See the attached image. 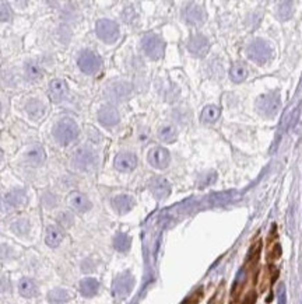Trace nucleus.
<instances>
[{
  "label": "nucleus",
  "instance_id": "1",
  "mask_svg": "<svg viewBox=\"0 0 302 304\" xmlns=\"http://www.w3.org/2000/svg\"><path fill=\"white\" fill-rule=\"evenodd\" d=\"M78 134H80L78 125L70 118L60 120L53 128V136H55L57 143L62 146H66L73 140H76Z\"/></svg>",
  "mask_w": 302,
  "mask_h": 304
},
{
  "label": "nucleus",
  "instance_id": "2",
  "mask_svg": "<svg viewBox=\"0 0 302 304\" xmlns=\"http://www.w3.org/2000/svg\"><path fill=\"white\" fill-rule=\"evenodd\" d=\"M272 54H273L272 46L266 41H262V40L252 41V42L248 45V48H246L248 58L259 64H267L272 59Z\"/></svg>",
  "mask_w": 302,
  "mask_h": 304
},
{
  "label": "nucleus",
  "instance_id": "3",
  "mask_svg": "<svg viewBox=\"0 0 302 304\" xmlns=\"http://www.w3.org/2000/svg\"><path fill=\"white\" fill-rule=\"evenodd\" d=\"M95 32L101 41L106 44H113L119 38V27L112 20L102 18L95 24Z\"/></svg>",
  "mask_w": 302,
  "mask_h": 304
},
{
  "label": "nucleus",
  "instance_id": "4",
  "mask_svg": "<svg viewBox=\"0 0 302 304\" xmlns=\"http://www.w3.org/2000/svg\"><path fill=\"white\" fill-rule=\"evenodd\" d=\"M141 46L143 50L146 52V55L151 59H161L164 52H165V44L161 38L155 34H148L143 40H141Z\"/></svg>",
  "mask_w": 302,
  "mask_h": 304
},
{
  "label": "nucleus",
  "instance_id": "5",
  "mask_svg": "<svg viewBox=\"0 0 302 304\" xmlns=\"http://www.w3.org/2000/svg\"><path fill=\"white\" fill-rule=\"evenodd\" d=\"M281 108V100L277 94H266V96H262L258 100V110L259 112L266 116V118H273L276 116Z\"/></svg>",
  "mask_w": 302,
  "mask_h": 304
},
{
  "label": "nucleus",
  "instance_id": "6",
  "mask_svg": "<svg viewBox=\"0 0 302 304\" xmlns=\"http://www.w3.org/2000/svg\"><path fill=\"white\" fill-rule=\"evenodd\" d=\"M71 164L77 170H91L92 167L95 166V153L88 148H77L74 152L73 157H71Z\"/></svg>",
  "mask_w": 302,
  "mask_h": 304
},
{
  "label": "nucleus",
  "instance_id": "7",
  "mask_svg": "<svg viewBox=\"0 0 302 304\" xmlns=\"http://www.w3.org/2000/svg\"><path fill=\"white\" fill-rule=\"evenodd\" d=\"M77 64L80 70L83 73H85V74H95L101 68V58L92 50H84L78 56Z\"/></svg>",
  "mask_w": 302,
  "mask_h": 304
},
{
  "label": "nucleus",
  "instance_id": "8",
  "mask_svg": "<svg viewBox=\"0 0 302 304\" xmlns=\"http://www.w3.org/2000/svg\"><path fill=\"white\" fill-rule=\"evenodd\" d=\"M134 284V279L130 272H123L120 274L112 284V293L116 298H125V297L132 292Z\"/></svg>",
  "mask_w": 302,
  "mask_h": 304
},
{
  "label": "nucleus",
  "instance_id": "9",
  "mask_svg": "<svg viewBox=\"0 0 302 304\" xmlns=\"http://www.w3.org/2000/svg\"><path fill=\"white\" fill-rule=\"evenodd\" d=\"M147 160L148 163L151 164V167H154L157 170H165L169 166L171 156H169V152L167 148H154L148 152Z\"/></svg>",
  "mask_w": 302,
  "mask_h": 304
},
{
  "label": "nucleus",
  "instance_id": "10",
  "mask_svg": "<svg viewBox=\"0 0 302 304\" xmlns=\"http://www.w3.org/2000/svg\"><path fill=\"white\" fill-rule=\"evenodd\" d=\"M183 18L188 24L200 26L206 20V12L202 6H199L196 3H189L183 8Z\"/></svg>",
  "mask_w": 302,
  "mask_h": 304
},
{
  "label": "nucleus",
  "instance_id": "11",
  "mask_svg": "<svg viewBox=\"0 0 302 304\" xmlns=\"http://www.w3.org/2000/svg\"><path fill=\"white\" fill-rule=\"evenodd\" d=\"M25 204H27V195L22 190H13L6 194L3 198V206L6 210H14L22 208Z\"/></svg>",
  "mask_w": 302,
  "mask_h": 304
},
{
  "label": "nucleus",
  "instance_id": "12",
  "mask_svg": "<svg viewBox=\"0 0 302 304\" xmlns=\"http://www.w3.org/2000/svg\"><path fill=\"white\" fill-rule=\"evenodd\" d=\"M188 50H190V54H193L195 56L203 58L207 55V52L210 50V44L209 40L202 34H196L189 40L188 42Z\"/></svg>",
  "mask_w": 302,
  "mask_h": 304
},
{
  "label": "nucleus",
  "instance_id": "13",
  "mask_svg": "<svg viewBox=\"0 0 302 304\" xmlns=\"http://www.w3.org/2000/svg\"><path fill=\"white\" fill-rule=\"evenodd\" d=\"M150 190L157 199H165L171 194V185L164 177H154L150 181Z\"/></svg>",
  "mask_w": 302,
  "mask_h": 304
},
{
  "label": "nucleus",
  "instance_id": "14",
  "mask_svg": "<svg viewBox=\"0 0 302 304\" xmlns=\"http://www.w3.org/2000/svg\"><path fill=\"white\" fill-rule=\"evenodd\" d=\"M119 112L116 108H113L111 106H102L98 111V120L104 125V126H115L119 124Z\"/></svg>",
  "mask_w": 302,
  "mask_h": 304
},
{
  "label": "nucleus",
  "instance_id": "15",
  "mask_svg": "<svg viewBox=\"0 0 302 304\" xmlns=\"http://www.w3.org/2000/svg\"><path fill=\"white\" fill-rule=\"evenodd\" d=\"M137 166V157L133 153H119L115 157V167L116 170L122 172H129L136 168Z\"/></svg>",
  "mask_w": 302,
  "mask_h": 304
},
{
  "label": "nucleus",
  "instance_id": "16",
  "mask_svg": "<svg viewBox=\"0 0 302 304\" xmlns=\"http://www.w3.org/2000/svg\"><path fill=\"white\" fill-rule=\"evenodd\" d=\"M67 84L60 78H55L49 83V97L53 102H60L67 96Z\"/></svg>",
  "mask_w": 302,
  "mask_h": 304
},
{
  "label": "nucleus",
  "instance_id": "17",
  "mask_svg": "<svg viewBox=\"0 0 302 304\" xmlns=\"http://www.w3.org/2000/svg\"><path fill=\"white\" fill-rule=\"evenodd\" d=\"M69 204L78 213L88 212L92 206L90 199L87 198L85 195H83V194H80V192H73L71 194L70 196H69Z\"/></svg>",
  "mask_w": 302,
  "mask_h": 304
},
{
  "label": "nucleus",
  "instance_id": "18",
  "mask_svg": "<svg viewBox=\"0 0 302 304\" xmlns=\"http://www.w3.org/2000/svg\"><path fill=\"white\" fill-rule=\"evenodd\" d=\"M25 111L28 114L29 118H32L34 120H38L42 118L45 112H46V106L43 104L41 100L31 98L27 101L25 104Z\"/></svg>",
  "mask_w": 302,
  "mask_h": 304
},
{
  "label": "nucleus",
  "instance_id": "19",
  "mask_svg": "<svg viewBox=\"0 0 302 304\" xmlns=\"http://www.w3.org/2000/svg\"><path fill=\"white\" fill-rule=\"evenodd\" d=\"M112 206L119 214H126L133 209L134 199L129 195H118L112 199Z\"/></svg>",
  "mask_w": 302,
  "mask_h": 304
},
{
  "label": "nucleus",
  "instance_id": "20",
  "mask_svg": "<svg viewBox=\"0 0 302 304\" xmlns=\"http://www.w3.org/2000/svg\"><path fill=\"white\" fill-rule=\"evenodd\" d=\"M18 293L22 297H27V298L35 297L38 294V286H36V283L32 279L22 278L21 280L18 282Z\"/></svg>",
  "mask_w": 302,
  "mask_h": 304
},
{
  "label": "nucleus",
  "instance_id": "21",
  "mask_svg": "<svg viewBox=\"0 0 302 304\" xmlns=\"http://www.w3.org/2000/svg\"><path fill=\"white\" fill-rule=\"evenodd\" d=\"M99 283L94 278H85L80 282V292L84 297H94L98 293Z\"/></svg>",
  "mask_w": 302,
  "mask_h": 304
},
{
  "label": "nucleus",
  "instance_id": "22",
  "mask_svg": "<svg viewBox=\"0 0 302 304\" xmlns=\"http://www.w3.org/2000/svg\"><path fill=\"white\" fill-rule=\"evenodd\" d=\"M63 240V233L62 230L56 226H49L46 228V236H45V242L52 248H56Z\"/></svg>",
  "mask_w": 302,
  "mask_h": 304
},
{
  "label": "nucleus",
  "instance_id": "23",
  "mask_svg": "<svg viewBox=\"0 0 302 304\" xmlns=\"http://www.w3.org/2000/svg\"><path fill=\"white\" fill-rule=\"evenodd\" d=\"M45 150L39 146H34V148H28V152L25 153V158L31 166H41L45 162Z\"/></svg>",
  "mask_w": 302,
  "mask_h": 304
},
{
  "label": "nucleus",
  "instance_id": "24",
  "mask_svg": "<svg viewBox=\"0 0 302 304\" xmlns=\"http://www.w3.org/2000/svg\"><path fill=\"white\" fill-rule=\"evenodd\" d=\"M132 92V86L129 83H125V82H119V83H115V84L111 86L109 88V92L112 96V98L115 100H123L126 98L127 96Z\"/></svg>",
  "mask_w": 302,
  "mask_h": 304
},
{
  "label": "nucleus",
  "instance_id": "25",
  "mask_svg": "<svg viewBox=\"0 0 302 304\" xmlns=\"http://www.w3.org/2000/svg\"><path fill=\"white\" fill-rule=\"evenodd\" d=\"M248 74H249V70H248L245 64L237 62V64H232L231 70H230V76H231L234 83H242L248 78Z\"/></svg>",
  "mask_w": 302,
  "mask_h": 304
},
{
  "label": "nucleus",
  "instance_id": "26",
  "mask_svg": "<svg viewBox=\"0 0 302 304\" xmlns=\"http://www.w3.org/2000/svg\"><path fill=\"white\" fill-rule=\"evenodd\" d=\"M50 304H66L70 300V293L66 289H53L48 293Z\"/></svg>",
  "mask_w": 302,
  "mask_h": 304
},
{
  "label": "nucleus",
  "instance_id": "27",
  "mask_svg": "<svg viewBox=\"0 0 302 304\" xmlns=\"http://www.w3.org/2000/svg\"><path fill=\"white\" fill-rule=\"evenodd\" d=\"M220 116V108L216 106H207L200 115V120L204 124H214Z\"/></svg>",
  "mask_w": 302,
  "mask_h": 304
},
{
  "label": "nucleus",
  "instance_id": "28",
  "mask_svg": "<svg viewBox=\"0 0 302 304\" xmlns=\"http://www.w3.org/2000/svg\"><path fill=\"white\" fill-rule=\"evenodd\" d=\"M158 138L165 143H174L178 138V132L174 126L171 125H165L158 130Z\"/></svg>",
  "mask_w": 302,
  "mask_h": 304
},
{
  "label": "nucleus",
  "instance_id": "29",
  "mask_svg": "<svg viewBox=\"0 0 302 304\" xmlns=\"http://www.w3.org/2000/svg\"><path fill=\"white\" fill-rule=\"evenodd\" d=\"M130 244H132V240H130V237L127 234L119 233L116 234V237L113 238V247L120 252H126L127 250L130 248Z\"/></svg>",
  "mask_w": 302,
  "mask_h": 304
},
{
  "label": "nucleus",
  "instance_id": "30",
  "mask_svg": "<svg viewBox=\"0 0 302 304\" xmlns=\"http://www.w3.org/2000/svg\"><path fill=\"white\" fill-rule=\"evenodd\" d=\"M29 228H31V226H29V222L27 219H17L11 223L13 233L17 234V236H21V237L29 233Z\"/></svg>",
  "mask_w": 302,
  "mask_h": 304
},
{
  "label": "nucleus",
  "instance_id": "31",
  "mask_svg": "<svg viewBox=\"0 0 302 304\" xmlns=\"http://www.w3.org/2000/svg\"><path fill=\"white\" fill-rule=\"evenodd\" d=\"M42 68L39 64L34 62V60H29L25 64V76L29 78V80H38V78L42 76Z\"/></svg>",
  "mask_w": 302,
  "mask_h": 304
},
{
  "label": "nucleus",
  "instance_id": "32",
  "mask_svg": "<svg viewBox=\"0 0 302 304\" xmlns=\"http://www.w3.org/2000/svg\"><path fill=\"white\" fill-rule=\"evenodd\" d=\"M294 14V3L291 2H283L280 3V8H279V16L281 20H290Z\"/></svg>",
  "mask_w": 302,
  "mask_h": 304
},
{
  "label": "nucleus",
  "instance_id": "33",
  "mask_svg": "<svg viewBox=\"0 0 302 304\" xmlns=\"http://www.w3.org/2000/svg\"><path fill=\"white\" fill-rule=\"evenodd\" d=\"M11 17H13V13H11L8 3L0 2V22H10Z\"/></svg>",
  "mask_w": 302,
  "mask_h": 304
},
{
  "label": "nucleus",
  "instance_id": "34",
  "mask_svg": "<svg viewBox=\"0 0 302 304\" xmlns=\"http://www.w3.org/2000/svg\"><path fill=\"white\" fill-rule=\"evenodd\" d=\"M234 196H235V192H221V194L214 195L213 199H214V204L223 205V204H227V202H230L231 199H234Z\"/></svg>",
  "mask_w": 302,
  "mask_h": 304
},
{
  "label": "nucleus",
  "instance_id": "35",
  "mask_svg": "<svg viewBox=\"0 0 302 304\" xmlns=\"http://www.w3.org/2000/svg\"><path fill=\"white\" fill-rule=\"evenodd\" d=\"M217 180V174L216 172H210V174H206V176H203V178H202V182H200V186L203 188V186H207V185L213 184L214 181Z\"/></svg>",
  "mask_w": 302,
  "mask_h": 304
},
{
  "label": "nucleus",
  "instance_id": "36",
  "mask_svg": "<svg viewBox=\"0 0 302 304\" xmlns=\"http://www.w3.org/2000/svg\"><path fill=\"white\" fill-rule=\"evenodd\" d=\"M59 223H62L64 227H70L73 224V216L70 213L64 212L59 216Z\"/></svg>",
  "mask_w": 302,
  "mask_h": 304
},
{
  "label": "nucleus",
  "instance_id": "37",
  "mask_svg": "<svg viewBox=\"0 0 302 304\" xmlns=\"http://www.w3.org/2000/svg\"><path fill=\"white\" fill-rule=\"evenodd\" d=\"M279 304H287V292H286V286L281 283L279 286Z\"/></svg>",
  "mask_w": 302,
  "mask_h": 304
},
{
  "label": "nucleus",
  "instance_id": "38",
  "mask_svg": "<svg viewBox=\"0 0 302 304\" xmlns=\"http://www.w3.org/2000/svg\"><path fill=\"white\" fill-rule=\"evenodd\" d=\"M260 248H262L260 241L258 242V244H255V247L251 248V252H249V260H251V261H253V260H256V258H258V255H259V252H260Z\"/></svg>",
  "mask_w": 302,
  "mask_h": 304
},
{
  "label": "nucleus",
  "instance_id": "39",
  "mask_svg": "<svg viewBox=\"0 0 302 304\" xmlns=\"http://www.w3.org/2000/svg\"><path fill=\"white\" fill-rule=\"evenodd\" d=\"M256 303V293L255 292H251V293H248V296L244 298V302H242V304H255Z\"/></svg>",
  "mask_w": 302,
  "mask_h": 304
},
{
  "label": "nucleus",
  "instance_id": "40",
  "mask_svg": "<svg viewBox=\"0 0 302 304\" xmlns=\"http://www.w3.org/2000/svg\"><path fill=\"white\" fill-rule=\"evenodd\" d=\"M1 160H3V152L0 150V162H1Z\"/></svg>",
  "mask_w": 302,
  "mask_h": 304
}]
</instances>
